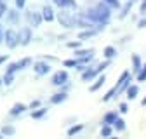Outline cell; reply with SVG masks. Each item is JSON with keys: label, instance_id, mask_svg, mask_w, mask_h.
I'll return each mask as SVG.
<instances>
[{"label": "cell", "instance_id": "6da1fadb", "mask_svg": "<svg viewBox=\"0 0 146 139\" xmlns=\"http://www.w3.org/2000/svg\"><path fill=\"white\" fill-rule=\"evenodd\" d=\"M66 80H68V75H66V71H58L56 75L52 77V83H54V85H63Z\"/></svg>", "mask_w": 146, "mask_h": 139}, {"label": "cell", "instance_id": "7a4b0ae2", "mask_svg": "<svg viewBox=\"0 0 146 139\" xmlns=\"http://www.w3.org/2000/svg\"><path fill=\"white\" fill-rule=\"evenodd\" d=\"M5 38H7V45L12 49V47L17 44V33H14V30H9L7 35H5Z\"/></svg>", "mask_w": 146, "mask_h": 139}, {"label": "cell", "instance_id": "3957f363", "mask_svg": "<svg viewBox=\"0 0 146 139\" xmlns=\"http://www.w3.org/2000/svg\"><path fill=\"white\" fill-rule=\"evenodd\" d=\"M17 40H21V44H28L30 42V31H28V28H25L21 31V37L17 35Z\"/></svg>", "mask_w": 146, "mask_h": 139}, {"label": "cell", "instance_id": "277c9868", "mask_svg": "<svg viewBox=\"0 0 146 139\" xmlns=\"http://www.w3.org/2000/svg\"><path fill=\"white\" fill-rule=\"evenodd\" d=\"M35 70H36V73H47L49 71V66L47 64H44V63H38V64H35Z\"/></svg>", "mask_w": 146, "mask_h": 139}, {"label": "cell", "instance_id": "5b68a950", "mask_svg": "<svg viewBox=\"0 0 146 139\" xmlns=\"http://www.w3.org/2000/svg\"><path fill=\"white\" fill-rule=\"evenodd\" d=\"M44 19L45 21H52L54 19V14H52L50 7H44Z\"/></svg>", "mask_w": 146, "mask_h": 139}, {"label": "cell", "instance_id": "8992f818", "mask_svg": "<svg viewBox=\"0 0 146 139\" xmlns=\"http://www.w3.org/2000/svg\"><path fill=\"white\" fill-rule=\"evenodd\" d=\"M132 63H134V70H136V71H139V70H141V59L136 54L132 56Z\"/></svg>", "mask_w": 146, "mask_h": 139}, {"label": "cell", "instance_id": "52a82bcc", "mask_svg": "<svg viewBox=\"0 0 146 139\" xmlns=\"http://www.w3.org/2000/svg\"><path fill=\"white\" fill-rule=\"evenodd\" d=\"M25 108H26L25 104H16V106H14V108L11 110V113H12V115H14V113H21V111H23Z\"/></svg>", "mask_w": 146, "mask_h": 139}, {"label": "cell", "instance_id": "ba28073f", "mask_svg": "<svg viewBox=\"0 0 146 139\" xmlns=\"http://www.w3.org/2000/svg\"><path fill=\"white\" fill-rule=\"evenodd\" d=\"M64 99H66V94H56L50 101H52V103H61V101H64Z\"/></svg>", "mask_w": 146, "mask_h": 139}, {"label": "cell", "instance_id": "9c48e42d", "mask_svg": "<svg viewBox=\"0 0 146 139\" xmlns=\"http://www.w3.org/2000/svg\"><path fill=\"white\" fill-rule=\"evenodd\" d=\"M115 120H117V115L115 113H108L104 116V124H110V122H115Z\"/></svg>", "mask_w": 146, "mask_h": 139}, {"label": "cell", "instance_id": "30bf717a", "mask_svg": "<svg viewBox=\"0 0 146 139\" xmlns=\"http://www.w3.org/2000/svg\"><path fill=\"white\" fill-rule=\"evenodd\" d=\"M103 82H104V77H101V78H99V80H98V82H96V83L92 85V87H90V91H92V92H94V91H98L99 87L103 85Z\"/></svg>", "mask_w": 146, "mask_h": 139}, {"label": "cell", "instance_id": "8fae6325", "mask_svg": "<svg viewBox=\"0 0 146 139\" xmlns=\"http://www.w3.org/2000/svg\"><path fill=\"white\" fill-rule=\"evenodd\" d=\"M104 56H106V58H113V56H115V49H113V47H106V49H104Z\"/></svg>", "mask_w": 146, "mask_h": 139}, {"label": "cell", "instance_id": "7c38bea8", "mask_svg": "<svg viewBox=\"0 0 146 139\" xmlns=\"http://www.w3.org/2000/svg\"><path fill=\"white\" fill-rule=\"evenodd\" d=\"M125 78H129V73H127V71H125V73H122V77H120V80H118V85H120V83H122ZM125 87H127V83H125ZM125 87H120V89H118V92H122V91L125 89Z\"/></svg>", "mask_w": 146, "mask_h": 139}, {"label": "cell", "instance_id": "4fadbf2b", "mask_svg": "<svg viewBox=\"0 0 146 139\" xmlns=\"http://www.w3.org/2000/svg\"><path fill=\"white\" fill-rule=\"evenodd\" d=\"M136 94H137V87L134 85V87H131V89H129L127 96H129V99H134V97H136Z\"/></svg>", "mask_w": 146, "mask_h": 139}, {"label": "cell", "instance_id": "5bb4252c", "mask_svg": "<svg viewBox=\"0 0 146 139\" xmlns=\"http://www.w3.org/2000/svg\"><path fill=\"white\" fill-rule=\"evenodd\" d=\"M137 80H139V82H143V80H146V64H144V66L141 68V73L137 75Z\"/></svg>", "mask_w": 146, "mask_h": 139}, {"label": "cell", "instance_id": "9a60e30c", "mask_svg": "<svg viewBox=\"0 0 146 139\" xmlns=\"http://www.w3.org/2000/svg\"><path fill=\"white\" fill-rule=\"evenodd\" d=\"M115 129H117V130H123V129H125L123 120H115Z\"/></svg>", "mask_w": 146, "mask_h": 139}, {"label": "cell", "instance_id": "2e32d148", "mask_svg": "<svg viewBox=\"0 0 146 139\" xmlns=\"http://www.w3.org/2000/svg\"><path fill=\"white\" fill-rule=\"evenodd\" d=\"M82 129H84V125H77V127L70 129V130H68V134H70V136H73V134H77V132H78V130H82Z\"/></svg>", "mask_w": 146, "mask_h": 139}, {"label": "cell", "instance_id": "e0dca14e", "mask_svg": "<svg viewBox=\"0 0 146 139\" xmlns=\"http://www.w3.org/2000/svg\"><path fill=\"white\" fill-rule=\"evenodd\" d=\"M30 63H31V59H30V58H26V59H23L21 63H17V66H19V70H21L23 66H28Z\"/></svg>", "mask_w": 146, "mask_h": 139}, {"label": "cell", "instance_id": "ac0fdd59", "mask_svg": "<svg viewBox=\"0 0 146 139\" xmlns=\"http://www.w3.org/2000/svg\"><path fill=\"white\" fill-rule=\"evenodd\" d=\"M104 2H106V4H110V5H111V7H115V9H117V7L120 5V4L117 2V0H104Z\"/></svg>", "mask_w": 146, "mask_h": 139}, {"label": "cell", "instance_id": "d6986e66", "mask_svg": "<svg viewBox=\"0 0 146 139\" xmlns=\"http://www.w3.org/2000/svg\"><path fill=\"white\" fill-rule=\"evenodd\" d=\"M110 134H111V127H104L101 130V136H110Z\"/></svg>", "mask_w": 146, "mask_h": 139}, {"label": "cell", "instance_id": "ffe728a7", "mask_svg": "<svg viewBox=\"0 0 146 139\" xmlns=\"http://www.w3.org/2000/svg\"><path fill=\"white\" fill-rule=\"evenodd\" d=\"M44 115H45V110H40V111L33 113V118H40V116H44Z\"/></svg>", "mask_w": 146, "mask_h": 139}, {"label": "cell", "instance_id": "44dd1931", "mask_svg": "<svg viewBox=\"0 0 146 139\" xmlns=\"http://www.w3.org/2000/svg\"><path fill=\"white\" fill-rule=\"evenodd\" d=\"M77 61H64V66H75Z\"/></svg>", "mask_w": 146, "mask_h": 139}, {"label": "cell", "instance_id": "7402d4cb", "mask_svg": "<svg viewBox=\"0 0 146 139\" xmlns=\"http://www.w3.org/2000/svg\"><path fill=\"white\" fill-rule=\"evenodd\" d=\"M16 4H17V7H19V9H21V7L25 5V0H16Z\"/></svg>", "mask_w": 146, "mask_h": 139}, {"label": "cell", "instance_id": "603a6c76", "mask_svg": "<svg viewBox=\"0 0 146 139\" xmlns=\"http://www.w3.org/2000/svg\"><path fill=\"white\" fill-rule=\"evenodd\" d=\"M4 132H5V134H12V132H14V129H11V127H5V129H4Z\"/></svg>", "mask_w": 146, "mask_h": 139}, {"label": "cell", "instance_id": "cb8c5ba5", "mask_svg": "<svg viewBox=\"0 0 146 139\" xmlns=\"http://www.w3.org/2000/svg\"><path fill=\"white\" fill-rule=\"evenodd\" d=\"M127 110H129V108H127V104H120V111H123V113H125Z\"/></svg>", "mask_w": 146, "mask_h": 139}, {"label": "cell", "instance_id": "d4e9b609", "mask_svg": "<svg viewBox=\"0 0 146 139\" xmlns=\"http://www.w3.org/2000/svg\"><path fill=\"white\" fill-rule=\"evenodd\" d=\"M144 26H146V19H143V21L139 23V28H144Z\"/></svg>", "mask_w": 146, "mask_h": 139}, {"label": "cell", "instance_id": "484cf974", "mask_svg": "<svg viewBox=\"0 0 146 139\" xmlns=\"http://www.w3.org/2000/svg\"><path fill=\"white\" fill-rule=\"evenodd\" d=\"M4 11H5V5L2 4V5H0V16H2V14H4Z\"/></svg>", "mask_w": 146, "mask_h": 139}, {"label": "cell", "instance_id": "4316f807", "mask_svg": "<svg viewBox=\"0 0 146 139\" xmlns=\"http://www.w3.org/2000/svg\"><path fill=\"white\" fill-rule=\"evenodd\" d=\"M5 61V56H2V58H0V63H4Z\"/></svg>", "mask_w": 146, "mask_h": 139}, {"label": "cell", "instance_id": "83f0119b", "mask_svg": "<svg viewBox=\"0 0 146 139\" xmlns=\"http://www.w3.org/2000/svg\"><path fill=\"white\" fill-rule=\"evenodd\" d=\"M0 40H2V31H0Z\"/></svg>", "mask_w": 146, "mask_h": 139}, {"label": "cell", "instance_id": "f1b7e54d", "mask_svg": "<svg viewBox=\"0 0 146 139\" xmlns=\"http://www.w3.org/2000/svg\"><path fill=\"white\" fill-rule=\"evenodd\" d=\"M143 104H146V99H144V101H143Z\"/></svg>", "mask_w": 146, "mask_h": 139}]
</instances>
